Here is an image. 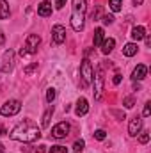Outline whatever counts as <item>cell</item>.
<instances>
[{
    "instance_id": "4fadbf2b",
    "label": "cell",
    "mask_w": 151,
    "mask_h": 153,
    "mask_svg": "<svg viewBox=\"0 0 151 153\" xmlns=\"http://www.w3.org/2000/svg\"><path fill=\"white\" fill-rule=\"evenodd\" d=\"M38 14L39 16H50V14H52V4L46 2V0L41 2L38 5Z\"/></svg>"
},
{
    "instance_id": "cb8c5ba5",
    "label": "cell",
    "mask_w": 151,
    "mask_h": 153,
    "mask_svg": "<svg viewBox=\"0 0 151 153\" xmlns=\"http://www.w3.org/2000/svg\"><path fill=\"white\" fill-rule=\"evenodd\" d=\"M84 146H85V143H84L82 139H78V141H75V144H73V150H75V153L82 152V150H84Z\"/></svg>"
},
{
    "instance_id": "603a6c76",
    "label": "cell",
    "mask_w": 151,
    "mask_h": 153,
    "mask_svg": "<svg viewBox=\"0 0 151 153\" xmlns=\"http://www.w3.org/2000/svg\"><path fill=\"white\" fill-rule=\"evenodd\" d=\"M53 100H55V89H53V87H50V89L46 91V102H48V103H52Z\"/></svg>"
},
{
    "instance_id": "484cf974",
    "label": "cell",
    "mask_w": 151,
    "mask_h": 153,
    "mask_svg": "<svg viewBox=\"0 0 151 153\" xmlns=\"http://www.w3.org/2000/svg\"><path fill=\"white\" fill-rule=\"evenodd\" d=\"M139 141H141L142 144H146V143L150 141V132H142V135L139 137Z\"/></svg>"
},
{
    "instance_id": "d6a6232c",
    "label": "cell",
    "mask_w": 151,
    "mask_h": 153,
    "mask_svg": "<svg viewBox=\"0 0 151 153\" xmlns=\"http://www.w3.org/2000/svg\"><path fill=\"white\" fill-rule=\"evenodd\" d=\"M114 114L117 116L119 119H124V112H119V111H114Z\"/></svg>"
},
{
    "instance_id": "4dcf8cb0",
    "label": "cell",
    "mask_w": 151,
    "mask_h": 153,
    "mask_svg": "<svg viewBox=\"0 0 151 153\" xmlns=\"http://www.w3.org/2000/svg\"><path fill=\"white\" fill-rule=\"evenodd\" d=\"M64 5H66V0H55V7L57 9H62Z\"/></svg>"
},
{
    "instance_id": "8992f818",
    "label": "cell",
    "mask_w": 151,
    "mask_h": 153,
    "mask_svg": "<svg viewBox=\"0 0 151 153\" xmlns=\"http://www.w3.org/2000/svg\"><path fill=\"white\" fill-rule=\"evenodd\" d=\"M14 66V52L13 50H5L4 52V57H2V71L4 73H9Z\"/></svg>"
},
{
    "instance_id": "2e32d148",
    "label": "cell",
    "mask_w": 151,
    "mask_h": 153,
    "mask_svg": "<svg viewBox=\"0 0 151 153\" xmlns=\"http://www.w3.org/2000/svg\"><path fill=\"white\" fill-rule=\"evenodd\" d=\"M53 114V105H50L48 109H46V112L43 114V119H41V126L43 128H46V126H50V117Z\"/></svg>"
},
{
    "instance_id": "74e56055",
    "label": "cell",
    "mask_w": 151,
    "mask_h": 153,
    "mask_svg": "<svg viewBox=\"0 0 151 153\" xmlns=\"http://www.w3.org/2000/svg\"><path fill=\"white\" fill-rule=\"evenodd\" d=\"M0 153H4V146H2V143H0Z\"/></svg>"
},
{
    "instance_id": "30bf717a",
    "label": "cell",
    "mask_w": 151,
    "mask_h": 153,
    "mask_svg": "<svg viewBox=\"0 0 151 153\" xmlns=\"http://www.w3.org/2000/svg\"><path fill=\"white\" fill-rule=\"evenodd\" d=\"M141 130H142V119L137 116V117H133V119H130V126H128V134L132 135V137H135L137 134H141Z\"/></svg>"
},
{
    "instance_id": "5bb4252c",
    "label": "cell",
    "mask_w": 151,
    "mask_h": 153,
    "mask_svg": "<svg viewBox=\"0 0 151 153\" xmlns=\"http://www.w3.org/2000/svg\"><path fill=\"white\" fill-rule=\"evenodd\" d=\"M132 38H133V41H141V39L146 38V29L144 27H133L132 29Z\"/></svg>"
},
{
    "instance_id": "9a60e30c",
    "label": "cell",
    "mask_w": 151,
    "mask_h": 153,
    "mask_svg": "<svg viewBox=\"0 0 151 153\" xmlns=\"http://www.w3.org/2000/svg\"><path fill=\"white\" fill-rule=\"evenodd\" d=\"M100 46H101V52H103V53H110L114 50V46H115V41H114L112 38L103 39V43H101Z\"/></svg>"
},
{
    "instance_id": "e0dca14e",
    "label": "cell",
    "mask_w": 151,
    "mask_h": 153,
    "mask_svg": "<svg viewBox=\"0 0 151 153\" xmlns=\"http://www.w3.org/2000/svg\"><path fill=\"white\" fill-rule=\"evenodd\" d=\"M137 45L135 43H128V45H124V48H123V53L126 55V57H133L135 53H137Z\"/></svg>"
},
{
    "instance_id": "d6986e66",
    "label": "cell",
    "mask_w": 151,
    "mask_h": 153,
    "mask_svg": "<svg viewBox=\"0 0 151 153\" xmlns=\"http://www.w3.org/2000/svg\"><path fill=\"white\" fill-rule=\"evenodd\" d=\"M103 39H105V32H103V29L100 27V29H96V30H94V45H96V46H100V45L103 43Z\"/></svg>"
},
{
    "instance_id": "277c9868",
    "label": "cell",
    "mask_w": 151,
    "mask_h": 153,
    "mask_svg": "<svg viewBox=\"0 0 151 153\" xmlns=\"http://www.w3.org/2000/svg\"><path fill=\"white\" fill-rule=\"evenodd\" d=\"M80 76L84 80V85H89L93 82V66L89 62V59H84L80 64Z\"/></svg>"
},
{
    "instance_id": "f546056e",
    "label": "cell",
    "mask_w": 151,
    "mask_h": 153,
    "mask_svg": "<svg viewBox=\"0 0 151 153\" xmlns=\"http://www.w3.org/2000/svg\"><path fill=\"white\" fill-rule=\"evenodd\" d=\"M100 13H101V7L98 5V7H96V11H93V20H98V16H100Z\"/></svg>"
},
{
    "instance_id": "7a4b0ae2",
    "label": "cell",
    "mask_w": 151,
    "mask_h": 153,
    "mask_svg": "<svg viewBox=\"0 0 151 153\" xmlns=\"http://www.w3.org/2000/svg\"><path fill=\"white\" fill-rule=\"evenodd\" d=\"M84 20H85V0H73V9H71L73 30L80 32L84 29Z\"/></svg>"
},
{
    "instance_id": "ac0fdd59",
    "label": "cell",
    "mask_w": 151,
    "mask_h": 153,
    "mask_svg": "<svg viewBox=\"0 0 151 153\" xmlns=\"http://www.w3.org/2000/svg\"><path fill=\"white\" fill-rule=\"evenodd\" d=\"M9 18V4L5 0H0V20Z\"/></svg>"
},
{
    "instance_id": "3957f363",
    "label": "cell",
    "mask_w": 151,
    "mask_h": 153,
    "mask_svg": "<svg viewBox=\"0 0 151 153\" xmlns=\"http://www.w3.org/2000/svg\"><path fill=\"white\" fill-rule=\"evenodd\" d=\"M21 111V103L18 102V100H9V102H5L2 107H0V114L2 116H14L18 114Z\"/></svg>"
},
{
    "instance_id": "52a82bcc",
    "label": "cell",
    "mask_w": 151,
    "mask_h": 153,
    "mask_svg": "<svg viewBox=\"0 0 151 153\" xmlns=\"http://www.w3.org/2000/svg\"><path fill=\"white\" fill-rule=\"evenodd\" d=\"M39 43H41V38H39L38 34H30V36L27 38V41H25V48H23V50H25L29 55H30V53H36Z\"/></svg>"
},
{
    "instance_id": "1f68e13d",
    "label": "cell",
    "mask_w": 151,
    "mask_h": 153,
    "mask_svg": "<svg viewBox=\"0 0 151 153\" xmlns=\"http://www.w3.org/2000/svg\"><path fill=\"white\" fill-rule=\"evenodd\" d=\"M114 84H115V85H117V84H121V75H119V73H115V75H114Z\"/></svg>"
},
{
    "instance_id": "6da1fadb",
    "label": "cell",
    "mask_w": 151,
    "mask_h": 153,
    "mask_svg": "<svg viewBox=\"0 0 151 153\" xmlns=\"http://www.w3.org/2000/svg\"><path fill=\"white\" fill-rule=\"evenodd\" d=\"M39 137H41V130H39L38 125L34 121H30V119H23L11 132V139L20 141V143H34Z\"/></svg>"
},
{
    "instance_id": "4316f807",
    "label": "cell",
    "mask_w": 151,
    "mask_h": 153,
    "mask_svg": "<svg viewBox=\"0 0 151 153\" xmlns=\"http://www.w3.org/2000/svg\"><path fill=\"white\" fill-rule=\"evenodd\" d=\"M101 20H103V23H105V25H110V23H114V16H110V14L103 16Z\"/></svg>"
},
{
    "instance_id": "f1b7e54d",
    "label": "cell",
    "mask_w": 151,
    "mask_h": 153,
    "mask_svg": "<svg viewBox=\"0 0 151 153\" xmlns=\"http://www.w3.org/2000/svg\"><path fill=\"white\" fill-rule=\"evenodd\" d=\"M142 114L146 116V117H148V116L151 114V103H150V102L146 103V107H144V112H142Z\"/></svg>"
},
{
    "instance_id": "83f0119b",
    "label": "cell",
    "mask_w": 151,
    "mask_h": 153,
    "mask_svg": "<svg viewBox=\"0 0 151 153\" xmlns=\"http://www.w3.org/2000/svg\"><path fill=\"white\" fill-rule=\"evenodd\" d=\"M36 68H38V62H34V64H30L29 68H25V73H27V75H30V73H32Z\"/></svg>"
},
{
    "instance_id": "7402d4cb",
    "label": "cell",
    "mask_w": 151,
    "mask_h": 153,
    "mask_svg": "<svg viewBox=\"0 0 151 153\" xmlns=\"http://www.w3.org/2000/svg\"><path fill=\"white\" fill-rule=\"evenodd\" d=\"M123 105H124L126 109H132V107L135 105V100H133V96H126V98L123 100Z\"/></svg>"
},
{
    "instance_id": "8d00e7d4",
    "label": "cell",
    "mask_w": 151,
    "mask_h": 153,
    "mask_svg": "<svg viewBox=\"0 0 151 153\" xmlns=\"http://www.w3.org/2000/svg\"><path fill=\"white\" fill-rule=\"evenodd\" d=\"M36 153H44V146H39L38 150H36Z\"/></svg>"
},
{
    "instance_id": "d590c367",
    "label": "cell",
    "mask_w": 151,
    "mask_h": 153,
    "mask_svg": "<svg viewBox=\"0 0 151 153\" xmlns=\"http://www.w3.org/2000/svg\"><path fill=\"white\" fill-rule=\"evenodd\" d=\"M144 0H133V5H142Z\"/></svg>"
},
{
    "instance_id": "9c48e42d",
    "label": "cell",
    "mask_w": 151,
    "mask_h": 153,
    "mask_svg": "<svg viewBox=\"0 0 151 153\" xmlns=\"http://www.w3.org/2000/svg\"><path fill=\"white\" fill-rule=\"evenodd\" d=\"M52 39H53L55 45H62L66 41V29L62 25H55L52 29Z\"/></svg>"
},
{
    "instance_id": "d4e9b609",
    "label": "cell",
    "mask_w": 151,
    "mask_h": 153,
    "mask_svg": "<svg viewBox=\"0 0 151 153\" xmlns=\"http://www.w3.org/2000/svg\"><path fill=\"white\" fill-rule=\"evenodd\" d=\"M94 137H96L98 141H103V139L107 137V132H105V130H96V132H94Z\"/></svg>"
},
{
    "instance_id": "8fae6325",
    "label": "cell",
    "mask_w": 151,
    "mask_h": 153,
    "mask_svg": "<svg viewBox=\"0 0 151 153\" xmlns=\"http://www.w3.org/2000/svg\"><path fill=\"white\" fill-rule=\"evenodd\" d=\"M87 111H89L87 100H85V98H78V102H76V109H75L76 116H85L87 114Z\"/></svg>"
},
{
    "instance_id": "ba28073f",
    "label": "cell",
    "mask_w": 151,
    "mask_h": 153,
    "mask_svg": "<svg viewBox=\"0 0 151 153\" xmlns=\"http://www.w3.org/2000/svg\"><path fill=\"white\" fill-rule=\"evenodd\" d=\"M68 134H70V125H68L66 121H62V123H59V125H55V126L52 128V135H53L55 139H64Z\"/></svg>"
},
{
    "instance_id": "5b68a950",
    "label": "cell",
    "mask_w": 151,
    "mask_h": 153,
    "mask_svg": "<svg viewBox=\"0 0 151 153\" xmlns=\"http://www.w3.org/2000/svg\"><path fill=\"white\" fill-rule=\"evenodd\" d=\"M101 94H103V70L98 68L96 76H94V98L101 100Z\"/></svg>"
},
{
    "instance_id": "ffe728a7",
    "label": "cell",
    "mask_w": 151,
    "mask_h": 153,
    "mask_svg": "<svg viewBox=\"0 0 151 153\" xmlns=\"http://www.w3.org/2000/svg\"><path fill=\"white\" fill-rule=\"evenodd\" d=\"M109 5H110V9H112L114 13H119L121 11V5H123V0H110Z\"/></svg>"
},
{
    "instance_id": "44dd1931",
    "label": "cell",
    "mask_w": 151,
    "mask_h": 153,
    "mask_svg": "<svg viewBox=\"0 0 151 153\" xmlns=\"http://www.w3.org/2000/svg\"><path fill=\"white\" fill-rule=\"evenodd\" d=\"M48 153H68V148L66 146H52Z\"/></svg>"
},
{
    "instance_id": "e575fe53",
    "label": "cell",
    "mask_w": 151,
    "mask_h": 153,
    "mask_svg": "<svg viewBox=\"0 0 151 153\" xmlns=\"http://www.w3.org/2000/svg\"><path fill=\"white\" fill-rule=\"evenodd\" d=\"M5 134H7V130H5V126H2V125H0V135H5Z\"/></svg>"
},
{
    "instance_id": "836d02e7",
    "label": "cell",
    "mask_w": 151,
    "mask_h": 153,
    "mask_svg": "<svg viewBox=\"0 0 151 153\" xmlns=\"http://www.w3.org/2000/svg\"><path fill=\"white\" fill-rule=\"evenodd\" d=\"M4 43H5V36H4V32L0 30V46H2Z\"/></svg>"
},
{
    "instance_id": "7c38bea8",
    "label": "cell",
    "mask_w": 151,
    "mask_h": 153,
    "mask_svg": "<svg viewBox=\"0 0 151 153\" xmlns=\"http://www.w3.org/2000/svg\"><path fill=\"white\" fill-rule=\"evenodd\" d=\"M146 73H148V68L144 66V64H139L135 70H133V73H132V78L137 82V80H142L144 76H146Z\"/></svg>"
}]
</instances>
